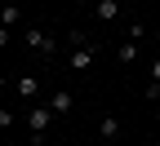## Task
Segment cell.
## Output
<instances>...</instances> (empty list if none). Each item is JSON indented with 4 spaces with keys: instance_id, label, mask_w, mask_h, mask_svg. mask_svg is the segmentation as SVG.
Returning a JSON list of instances; mask_svg holds the SVG:
<instances>
[{
    "instance_id": "1",
    "label": "cell",
    "mask_w": 160,
    "mask_h": 146,
    "mask_svg": "<svg viewBox=\"0 0 160 146\" xmlns=\"http://www.w3.org/2000/svg\"><path fill=\"white\" fill-rule=\"evenodd\" d=\"M93 62H98V40L89 35L85 45H71V58H67V67L76 71V75H89L93 71Z\"/></svg>"
},
{
    "instance_id": "2",
    "label": "cell",
    "mask_w": 160,
    "mask_h": 146,
    "mask_svg": "<svg viewBox=\"0 0 160 146\" xmlns=\"http://www.w3.org/2000/svg\"><path fill=\"white\" fill-rule=\"evenodd\" d=\"M58 115L49 111V106H31L27 111V129H31V146H45V133H49V124H53Z\"/></svg>"
},
{
    "instance_id": "3",
    "label": "cell",
    "mask_w": 160,
    "mask_h": 146,
    "mask_svg": "<svg viewBox=\"0 0 160 146\" xmlns=\"http://www.w3.org/2000/svg\"><path fill=\"white\" fill-rule=\"evenodd\" d=\"M22 40H27V49H31L36 58H49V53L58 49V40H53L49 31H40V27H27V35H22Z\"/></svg>"
},
{
    "instance_id": "4",
    "label": "cell",
    "mask_w": 160,
    "mask_h": 146,
    "mask_svg": "<svg viewBox=\"0 0 160 146\" xmlns=\"http://www.w3.org/2000/svg\"><path fill=\"white\" fill-rule=\"evenodd\" d=\"M45 106H49L53 115H71V111H76V93H71V89H53Z\"/></svg>"
},
{
    "instance_id": "5",
    "label": "cell",
    "mask_w": 160,
    "mask_h": 146,
    "mask_svg": "<svg viewBox=\"0 0 160 146\" xmlns=\"http://www.w3.org/2000/svg\"><path fill=\"white\" fill-rule=\"evenodd\" d=\"M13 93L22 97V102H36L40 97V75H18L13 80Z\"/></svg>"
},
{
    "instance_id": "6",
    "label": "cell",
    "mask_w": 160,
    "mask_h": 146,
    "mask_svg": "<svg viewBox=\"0 0 160 146\" xmlns=\"http://www.w3.org/2000/svg\"><path fill=\"white\" fill-rule=\"evenodd\" d=\"M93 18H98V22H116V18H120V5H116V0H98V5H93Z\"/></svg>"
},
{
    "instance_id": "7",
    "label": "cell",
    "mask_w": 160,
    "mask_h": 146,
    "mask_svg": "<svg viewBox=\"0 0 160 146\" xmlns=\"http://www.w3.org/2000/svg\"><path fill=\"white\" fill-rule=\"evenodd\" d=\"M98 137H102V142H116L120 137V120L116 115H102V120H98Z\"/></svg>"
},
{
    "instance_id": "8",
    "label": "cell",
    "mask_w": 160,
    "mask_h": 146,
    "mask_svg": "<svg viewBox=\"0 0 160 146\" xmlns=\"http://www.w3.org/2000/svg\"><path fill=\"white\" fill-rule=\"evenodd\" d=\"M116 58H120V67H129V62L138 58V40H120V49H116Z\"/></svg>"
},
{
    "instance_id": "9",
    "label": "cell",
    "mask_w": 160,
    "mask_h": 146,
    "mask_svg": "<svg viewBox=\"0 0 160 146\" xmlns=\"http://www.w3.org/2000/svg\"><path fill=\"white\" fill-rule=\"evenodd\" d=\"M0 22L13 27V22H18V5H0Z\"/></svg>"
},
{
    "instance_id": "10",
    "label": "cell",
    "mask_w": 160,
    "mask_h": 146,
    "mask_svg": "<svg viewBox=\"0 0 160 146\" xmlns=\"http://www.w3.org/2000/svg\"><path fill=\"white\" fill-rule=\"evenodd\" d=\"M147 102H160V84H156V80L147 84Z\"/></svg>"
},
{
    "instance_id": "11",
    "label": "cell",
    "mask_w": 160,
    "mask_h": 146,
    "mask_svg": "<svg viewBox=\"0 0 160 146\" xmlns=\"http://www.w3.org/2000/svg\"><path fill=\"white\" fill-rule=\"evenodd\" d=\"M151 80H156V84H160V58L151 62Z\"/></svg>"
},
{
    "instance_id": "12",
    "label": "cell",
    "mask_w": 160,
    "mask_h": 146,
    "mask_svg": "<svg viewBox=\"0 0 160 146\" xmlns=\"http://www.w3.org/2000/svg\"><path fill=\"white\" fill-rule=\"evenodd\" d=\"M156 49H160V31H156Z\"/></svg>"
},
{
    "instance_id": "13",
    "label": "cell",
    "mask_w": 160,
    "mask_h": 146,
    "mask_svg": "<svg viewBox=\"0 0 160 146\" xmlns=\"http://www.w3.org/2000/svg\"><path fill=\"white\" fill-rule=\"evenodd\" d=\"M85 5H98V0H85Z\"/></svg>"
}]
</instances>
